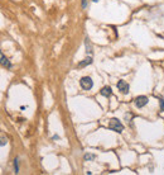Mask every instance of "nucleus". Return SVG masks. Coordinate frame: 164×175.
<instances>
[{
	"label": "nucleus",
	"mask_w": 164,
	"mask_h": 175,
	"mask_svg": "<svg viewBox=\"0 0 164 175\" xmlns=\"http://www.w3.org/2000/svg\"><path fill=\"white\" fill-rule=\"evenodd\" d=\"M100 94L102 95V97H105V98H109L111 94H113V90H111V88L110 86H105V88H102L101 89V92H100Z\"/></svg>",
	"instance_id": "5"
},
{
	"label": "nucleus",
	"mask_w": 164,
	"mask_h": 175,
	"mask_svg": "<svg viewBox=\"0 0 164 175\" xmlns=\"http://www.w3.org/2000/svg\"><path fill=\"white\" fill-rule=\"evenodd\" d=\"M5 141H7V140H5V137H1V146L5 145Z\"/></svg>",
	"instance_id": "13"
},
{
	"label": "nucleus",
	"mask_w": 164,
	"mask_h": 175,
	"mask_svg": "<svg viewBox=\"0 0 164 175\" xmlns=\"http://www.w3.org/2000/svg\"><path fill=\"white\" fill-rule=\"evenodd\" d=\"M14 170H15V173H19V165H18V159H15V160H14Z\"/></svg>",
	"instance_id": "10"
},
{
	"label": "nucleus",
	"mask_w": 164,
	"mask_h": 175,
	"mask_svg": "<svg viewBox=\"0 0 164 175\" xmlns=\"http://www.w3.org/2000/svg\"><path fill=\"white\" fill-rule=\"evenodd\" d=\"M160 108H162V110H164V102L160 99Z\"/></svg>",
	"instance_id": "12"
},
{
	"label": "nucleus",
	"mask_w": 164,
	"mask_h": 175,
	"mask_svg": "<svg viewBox=\"0 0 164 175\" xmlns=\"http://www.w3.org/2000/svg\"><path fill=\"white\" fill-rule=\"evenodd\" d=\"M109 128L111 131L118 132V133H121L123 130H124V126H123V123H121L118 118H111L110 122H109Z\"/></svg>",
	"instance_id": "1"
},
{
	"label": "nucleus",
	"mask_w": 164,
	"mask_h": 175,
	"mask_svg": "<svg viewBox=\"0 0 164 175\" xmlns=\"http://www.w3.org/2000/svg\"><path fill=\"white\" fill-rule=\"evenodd\" d=\"M90 63H92V58L91 57H87V58H85L83 61L78 62V67H85V66L90 65Z\"/></svg>",
	"instance_id": "6"
},
{
	"label": "nucleus",
	"mask_w": 164,
	"mask_h": 175,
	"mask_svg": "<svg viewBox=\"0 0 164 175\" xmlns=\"http://www.w3.org/2000/svg\"><path fill=\"white\" fill-rule=\"evenodd\" d=\"M80 85L83 90H91L92 86H93V81L91 80L90 76H83L80 80Z\"/></svg>",
	"instance_id": "2"
},
{
	"label": "nucleus",
	"mask_w": 164,
	"mask_h": 175,
	"mask_svg": "<svg viewBox=\"0 0 164 175\" xmlns=\"http://www.w3.org/2000/svg\"><path fill=\"white\" fill-rule=\"evenodd\" d=\"M1 65H3L4 67H8V69H9V67H12V63H10V62L8 61V58L5 57L3 54H1Z\"/></svg>",
	"instance_id": "7"
},
{
	"label": "nucleus",
	"mask_w": 164,
	"mask_h": 175,
	"mask_svg": "<svg viewBox=\"0 0 164 175\" xmlns=\"http://www.w3.org/2000/svg\"><path fill=\"white\" fill-rule=\"evenodd\" d=\"M92 1H95V3H96V1H99V0H92Z\"/></svg>",
	"instance_id": "14"
},
{
	"label": "nucleus",
	"mask_w": 164,
	"mask_h": 175,
	"mask_svg": "<svg viewBox=\"0 0 164 175\" xmlns=\"http://www.w3.org/2000/svg\"><path fill=\"white\" fill-rule=\"evenodd\" d=\"M96 157L93 155V153H86V155H85V160H93V159Z\"/></svg>",
	"instance_id": "9"
},
{
	"label": "nucleus",
	"mask_w": 164,
	"mask_h": 175,
	"mask_svg": "<svg viewBox=\"0 0 164 175\" xmlns=\"http://www.w3.org/2000/svg\"><path fill=\"white\" fill-rule=\"evenodd\" d=\"M82 7H83V8L87 7V0H82Z\"/></svg>",
	"instance_id": "11"
},
{
	"label": "nucleus",
	"mask_w": 164,
	"mask_h": 175,
	"mask_svg": "<svg viewBox=\"0 0 164 175\" xmlns=\"http://www.w3.org/2000/svg\"><path fill=\"white\" fill-rule=\"evenodd\" d=\"M116 86H118V89H119L123 94H128V93H129L130 86H129V84L126 83L125 80H119L118 84H116Z\"/></svg>",
	"instance_id": "3"
},
{
	"label": "nucleus",
	"mask_w": 164,
	"mask_h": 175,
	"mask_svg": "<svg viewBox=\"0 0 164 175\" xmlns=\"http://www.w3.org/2000/svg\"><path fill=\"white\" fill-rule=\"evenodd\" d=\"M148 100H149L148 97H145V95H140V97L135 98V105L138 108H143L148 104Z\"/></svg>",
	"instance_id": "4"
},
{
	"label": "nucleus",
	"mask_w": 164,
	"mask_h": 175,
	"mask_svg": "<svg viewBox=\"0 0 164 175\" xmlns=\"http://www.w3.org/2000/svg\"><path fill=\"white\" fill-rule=\"evenodd\" d=\"M85 45H86V52H88V54H92V46H91V43H90L88 38L85 39Z\"/></svg>",
	"instance_id": "8"
}]
</instances>
